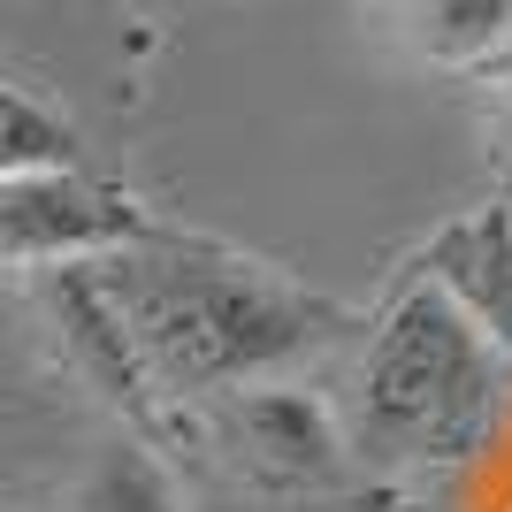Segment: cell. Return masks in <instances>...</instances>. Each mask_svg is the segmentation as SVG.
Masks as SVG:
<instances>
[{
    "label": "cell",
    "instance_id": "1",
    "mask_svg": "<svg viewBox=\"0 0 512 512\" xmlns=\"http://www.w3.org/2000/svg\"><path fill=\"white\" fill-rule=\"evenodd\" d=\"M153 268V260H146ZM107 299L123 314L130 352L176 390H237L283 352L314 337L299 291L237 268V260H161L153 276H115Z\"/></svg>",
    "mask_w": 512,
    "mask_h": 512
},
{
    "label": "cell",
    "instance_id": "2",
    "mask_svg": "<svg viewBox=\"0 0 512 512\" xmlns=\"http://www.w3.org/2000/svg\"><path fill=\"white\" fill-rule=\"evenodd\" d=\"M352 390H360L352 413H360L367 444L398 451V459H444L490 421L497 352L482 344V321L451 291L421 283L390 306V321L360 352Z\"/></svg>",
    "mask_w": 512,
    "mask_h": 512
},
{
    "label": "cell",
    "instance_id": "3",
    "mask_svg": "<svg viewBox=\"0 0 512 512\" xmlns=\"http://www.w3.org/2000/svg\"><path fill=\"white\" fill-rule=\"evenodd\" d=\"M146 245V214L115 184H92L77 169H16L0 176V260L16 268H62Z\"/></svg>",
    "mask_w": 512,
    "mask_h": 512
},
{
    "label": "cell",
    "instance_id": "4",
    "mask_svg": "<svg viewBox=\"0 0 512 512\" xmlns=\"http://www.w3.org/2000/svg\"><path fill=\"white\" fill-rule=\"evenodd\" d=\"M222 444L260 482H321L337 467V428L306 390H260V383L222 390Z\"/></svg>",
    "mask_w": 512,
    "mask_h": 512
},
{
    "label": "cell",
    "instance_id": "5",
    "mask_svg": "<svg viewBox=\"0 0 512 512\" xmlns=\"http://www.w3.org/2000/svg\"><path fill=\"white\" fill-rule=\"evenodd\" d=\"M390 31L428 69H482L512 46V0H390Z\"/></svg>",
    "mask_w": 512,
    "mask_h": 512
},
{
    "label": "cell",
    "instance_id": "6",
    "mask_svg": "<svg viewBox=\"0 0 512 512\" xmlns=\"http://www.w3.org/2000/svg\"><path fill=\"white\" fill-rule=\"evenodd\" d=\"M62 512H184L169 490V474L153 467L138 444H107L92 451V467L69 482Z\"/></svg>",
    "mask_w": 512,
    "mask_h": 512
},
{
    "label": "cell",
    "instance_id": "7",
    "mask_svg": "<svg viewBox=\"0 0 512 512\" xmlns=\"http://www.w3.org/2000/svg\"><path fill=\"white\" fill-rule=\"evenodd\" d=\"M69 153H77V130H69L46 100H31L23 85L0 77V176H16V169H69Z\"/></svg>",
    "mask_w": 512,
    "mask_h": 512
},
{
    "label": "cell",
    "instance_id": "8",
    "mask_svg": "<svg viewBox=\"0 0 512 512\" xmlns=\"http://www.w3.org/2000/svg\"><path fill=\"white\" fill-rule=\"evenodd\" d=\"M497 123H505V138H512V69H505V85H497Z\"/></svg>",
    "mask_w": 512,
    "mask_h": 512
}]
</instances>
